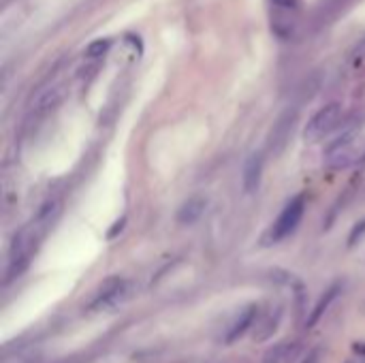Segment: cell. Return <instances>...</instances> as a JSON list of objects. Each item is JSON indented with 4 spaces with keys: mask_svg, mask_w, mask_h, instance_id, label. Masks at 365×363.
<instances>
[{
    "mask_svg": "<svg viewBox=\"0 0 365 363\" xmlns=\"http://www.w3.org/2000/svg\"><path fill=\"white\" fill-rule=\"evenodd\" d=\"M363 238H365V218L353 227V231H351V235H348V246H355V244H359Z\"/></svg>",
    "mask_w": 365,
    "mask_h": 363,
    "instance_id": "12",
    "label": "cell"
},
{
    "mask_svg": "<svg viewBox=\"0 0 365 363\" xmlns=\"http://www.w3.org/2000/svg\"><path fill=\"white\" fill-rule=\"evenodd\" d=\"M346 363H353V361H346Z\"/></svg>",
    "mask_w": 365,
    "mask_h": 363,
    "instance_id": "18",
    "label": "cell"
},
{
    "mask_svg": "<svg viewBox=\"0 0 365 363\" xmlns=\"http://www.w3.org/2000/svg\"><path fill=\"white\" fill-rule=\"evenodd\" d=\"M355 349H357V353H361V355H363V359H361V363H365V344H357Z\"/></svg>",
    "mask_w": 365,
    "mask_h": 363,
    "instance_id": "16",
    "label": "cell"
},
{
    "mask_svg": "<svg viewBox=\"0 0 365 363\" xmlns=\"http://www.w3.org/2000/svg\"><path fill=\"white\" fill-rule=\"evenodd\" d=\"M261 176H263V154L254 152L248 156V160L244 165V190L254 192L261 184Z\"/></svg>",
    "mask_w": 365,
    "mask_h": 363,
    "instance_id": "8",
    "label": "cell"
},
{
    "mask_svg": "<svg viewBox=\"0 0 365 363\" xmlns=\"http://www.w3.org/2000/svg\"><path fill=\"white\" fill-rule=\"evenodd\" d=\"M107 50H110V41H107V39H103V41H94L92 45L88 48V52H85V54H88L90 58H98V56H103Z\"/></svg>",
    "mask_w": 365,
    "mask_h": 363,
    "instance_id": "13",
    "label": "cell"
},
{
    "mask_svg": "<svg viewBox=\"0 0 365 363\" xmlns=\"http://www.w3.org/2000/svg\"><path fill=\"white\" fill-rule=\"evenodd\" d=\"M304 363H318V361H316V355H312V357H308V361H304Z\"/></svg>",
    "mask_w": 365,
    "mask_h": 363,
    "instance_id": "17",
    "label": "cell"
},
{
    "mask_svg": "<svg viewBox=\"0 0 365 363\" xmlns=\"http://www.w3.org/2000/svg\"><path fill=\"white\" fill-rule=\"evenodd\" d=\"M273 3V7L275 9H280V11H297V7H299V3L297 0H271Z\"/></svg>",
    "mask_w": 365,
    "mask_h": 363,
    "instance_id": "14",
    "label": "cell"
},
{
    "mask_svg": "<svg viewBox=\"0 0 365 363\" xmlns=\"http://www.w3.org/2000/svg\"><path fill=\"white\" fill-rule=\"evenodd\" d=\"M304 211H306V197L304 195H297L295 199H291L284 209L280 211V216L275 218V222L271 225L269 233H267V244H278L286 240L291 233H295V229L299 227L304 218Z\"/></svg>",
    "mask_w": 365,
    "mask_h": 363,
    "instance_id": "2",
    "label": "cell"
},
{
    "mask_svg": "<svg viewBox=\"0 0 365 363\" xmlns=\"http://www.w3.org/2000/svg\"><path fill=\"white\" fill-rule=\"evenodd\" d=\"M342 122V107L337 103L325 105L323 110H318L310 122L304 128V139L306 141H320L327 135H331Z\"/></svg>",
    "mask_w": 365,
    "mask_h": 363,
    "instance_id": "4",
    "label": "cell"
},
{
    "mask_svg": "<svg viewBox=\"0 0 365 363\" xmlns=\"http://www.w3.org/2000/svg\"><path fill=\"white\" fill-rule=\"evenodd\" d=\"M299 355H302V344L299 342H280V344L271 346L265 353L263 363H293Z\"/></svg>",
    "mask_w": 365,
    "mask_h": 363,
    "instance_id": "7",
    "label": "cell"
},
{
    "mask_svg": "<svg viewBox=\"0 0 365 363\" xmlns=\"http://www.w3.org/2000/svg\"><path fill=\"white\" fill-rule=\"evenodd\" d=\"M128 297H131V282L124 280V278H120V276L107 278V280L98 287V291L94 293V297L90 299L88 310L96 312V310L116 308V306L124 304Z\"/></svg>",
    "mask_w": 365,
    "mask_h": 363,
    "instance_id": "3",
    "label": "cell"
},
{
    "mask_svg": "<svg viewBox=\"0 0 365 363\" xmlns=\"http://www.w3.org/2000/svg\"><path fill=\"white\" fill-rule=\"evenodd\" d=\"M124 225H126V218H120V220H116L114 222V227L110 229V233H107V238H110V240H114L116 238V235L124 229Z\"/></svg>",
    "mask_w": 365,
    "mask_h": 363,
    "instance_id": "15",
    "label": "cell"
},
{
    "mask_svg": "<svg viewBox=\"0 0 365 363\" xmlns=\"http://www.w3.org/2000/svg\"><path fill=\"white\" fill-rule=\"evenodd\" d=\"M337 293H340V284H333L323 297H320V302L316 304V308L312 310V314H310V318H308V327H314V325L318 323L320 316L327 312V308L331 306V302L337 297Z\"/></svg>",
    "mask_w": 365,
    "mask_h": 363,
    "instance_id": "10",
    "label": "cell"
},
{
    "mask_svg": "<svg viewBox=\"0 0 365 363\" xmlns=\"http://www.w3.org/2000/svg\"><path fill=\"white\" fill-rule=\"evenodd\" d=\"M256 312H259V308H256L254 304H250V306H246V308L238 314V318H235L233 323L227 327V333H225V338H222L225 344H233V342H238V340L254 325Z\"/></svg>",
    "mask_w": 365,
    "mask_h": 363,
    "instance_id": "6",
    "label": "cell"
},
{
    "mask_svg": "<svg viewBox=\"0 0 365 363\" xmlns=\"http://www.w3.org/2000/svg\"><path fill=\"white\" fill-rule=\"evenodd\" d=\"M58 103H60V90H58V88L48 90L45 94H43V96L36 101V112H39V114H48L50 110H54Z\"/></svg>",
    "mask_w": 365,
    "mask_h": 363,
    "instance_id": "11",
    "label": "cell"
},
{
    "mask_svg": "<svg viewBox=\"0 0 365 363\" xmlns=\"http://www.w3.org/2000/svg\"><path fill=\"white\" fill-rule=\"evenodd\" d=\"M293 124H295V112H286L280 120L275 122V126L271 128V135H269V141H267V149L275 156L280 154L291 133H293Z\"/></svg>",
    "mask_w": 365,
    "mask_h": 363,
    "instance_id": "5",
    "label": "cell"
},
{
    "mask_svg": "<svg viewBox=\"0 0 365 363\" xmlns=\"http://www.w3.org/2000/svg\"><path fill=\"white\" fill-rule=\"evenodd\" d=\"M60 209H62L60 201H48L45 205H41L32 222H28L15 235V240L11 244V254H9V271H7L9 278H15L17 273L24 271V267L30 261V254L36 250L41 238L60 216Z\"/></svg>",
    "mask_w": 365,
    "mask_h": 363,
    "instance_id": "1",
    "label": "cell"
},
{
    "mask_svg": "<svg viewBox=\"0 0 365 363\" xmlns=\"http://www.w3.org/2000/svg\"><path fill=\"white\" fill-rule=\"evenodd\" d=\"M207 199L203 197H190L186 203H182L180 211H178V222L180 225H195L205 211Z\"/></svg>",
    "mask_w": 365,
    "mask_h": 363,
    "instance_id": "9",
    "label": "cell"
}]
</instances>
